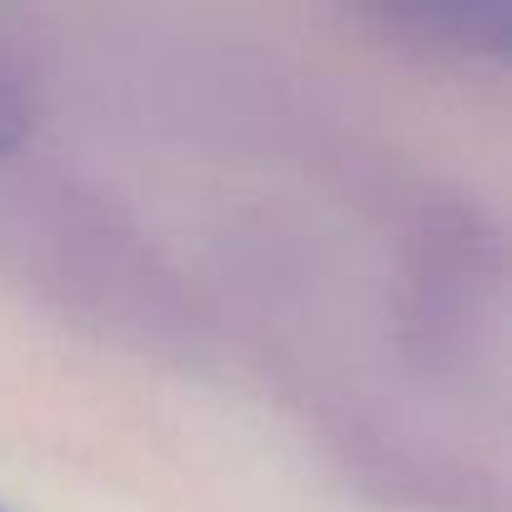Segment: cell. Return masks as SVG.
<instances>
[{
    "label": "cell",
    "instance_id": "1",
    "mask_svg": "<svg viewBox=\"0 0 512 512\" xmlns=\"http://www.w3.org/2000/svg\"><path fill=\"white\" fill-rule=\"evenodd\" d=\"M382 26L462 51V56H502L507 51V0H357Z\"/></svg>",
    "mask_w": 512,
    "mask_h": 512
},
{
    "label": "cell",
    "instance_id": "2",
    "mask_svg": "<svg viewBox=\"0 0 512 512\" xmlns=\"http://www.w3.org/2000/svg\"><path fill=\"white\" fill-rule=\"evenodd\" d=\"M26 136H31V101L6 71H0V156L16 151Z\"/></svg>",
    "mask_w": 512,
    "mask_h": 512
}]
</instances>
